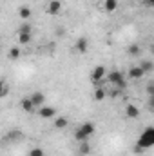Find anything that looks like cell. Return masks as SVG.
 <instances>
[{
    "mask_svg": "<svg viewBox=\"0 0 154 156\" xmlns=\"http://www.w3.org/2000/svg\"><path fill=\"white\" fill-rule=\"evenodd\" d=\"M152 145H154V127H147L140 134V138L136 142V147H134V153H142L143 149H151Z\"/></svg>",
    "mask_w": 154,
    "mask_h": 156,
    "instance_id": "cell-1",
    "label": "cell"
},
{
    "mask_svg": "<svg viewBox=\"0 0 154 156\" xmlns=\"http://www.w3.org/2000/svg\"><path fill=\"white\" fill-rule=\"evenodd\" d=\"M94 133H96L94 123H91V122H83L76 131H75V140H76L78 144H80V142H87Z\"/></svg>",
    "mask_w": 154,
    "mask_h": 156,
    "instance_id": "cell-2",
    "label": "cell"
},
{
    "mask_svg": "<svg viewBox=\"0 0 154 156\" xmlns=\"http://www.w3.org/2000/svg\"><path fill=\"white\" fill-rule=\"evenodd\" d=\"M105 80L109 83H113L116 89H120V91H125L127 89V80H125V75L121 71H111V73H107L105 75Z\"/></svg>",
    "mask_w": 154,
    "mask_h": 156,
    "instance_id": "cell-3",
    "label": "cell"
},
{
    "mask_svg": "<svg viewBox=\"0 0 154 156\" xmlns=\"http://www.w3.org/2000/svg\"><path fill=\"white\" fill-rule=\"evenodd\" d=\"M33 38V29H31V26L27 24V22H24L20 27H18V42L22 44V45H27L29 42Z\"/></svg>",
    "mask_w": 154,
    "mask_h": 156,
    "instance_id": "cell-4",
    "label": "cell"
},
{
    "mask_svg": "<svg viewBox=\"0 0 154 156\" xmlns=\"http://www.w3.org/2000/svg\"><path fill=\"white\" fill-rule=\"evenodd\" d=\"M37 111H38V116L42 120H53L56 116V107H53V105H42Z\"/></svg>",
    "mask_w": 154,
    "mask_h": 156,
    "instance_id": "cell-5",
    "label": "cell"
},
{
    "mask_svg": "<svg viewBox=\"0 0 154 156\" xmlns=\"http://www.w3.org/2000/svg\"><path fill=\"white\" fill-rule=\"evenodd\" d=\"M105 75H107V69L103 66H96L91 73V82L93 83H100L102 80H105Z\"/></svg>",
    "mask_w": 154,
    "mask_h": 156,
    "instance_id": "cell-6",
    "label": "cell"
},
{
    "mask_svg": "<svg viewBox=\"0 0 154 156\" xmlns=\"http://www.w3.org/2000/svg\"><path fill=\"white\" fill-rule=\"evenodd\" d=\"M29 100L33 102V105H35V109H38V107H42L44 104H45V94L42 93V91H35L31 96H29Z\"/></svg>",
    "mask_w": 154,
    "mask_h": 156,
    "instance_id": "cell-7",
    "label": "cell"
},
{
    "mask_svg": "<svg viewBox=\"0 0 154 156\" xmlns=\"http://www.w3.org/2000/svg\"><path fill=\"white\" fill-rule=\"evenodd\" d=\"M45 11H47V15H53V16L58 15V13L62 11V2H60V0H49Z\"/></svg>",
    "mask_w": 154,
    "mask_h": 156,
    "instance_id": "cell-8",
    "label": "cell"
},
{
    "mask_svg": "<svg viewBox=\"0 0 154 156\" xmlns=\"http://www.w3.org/2000/svg\"><path fill=\"white\" fill-rule=\"evenodd\" d=\"M75 49H76V53H80V55L87 53L89 51V40L85 38V37H80L76 40V44H75Z\"/></svg>",
    "mask_w": 154,
    "mask_h": 156,
    "instance_id": "cell-9",
    "label": "cell"
},
{
    "mask_svg": "<svg viewBox=\"0 0 154 156\" xmlns=\"http://www.w3.org/2000/svg\"><path fill=\"white\" fill-rule=\"evenodd\" d=\"M145 76V71L140 67V66H132L131 69H129V78L131 80H140V78Z\"/></svg>",
    "mask_w": 154,
    "mask_h": 156,
    "instance_id": "cell-10",
    "label": "cell"
},
{
    "mask_svg": "<svg viewBox=\"0 0 154 156\" xmlns=\"http://www.w3.org/2000/svg\"><path fill=\"white\" fill-rule=\"evenodd\" d=\"M125 116L131 118V120L138 118V116H140V107H138V105H134V104H129V105L125 107Z\"/></svg>",
    "mask_w": 154,
    "mask_h": 156,
    "instance_id": "cell-11",
    "label": "cell"
},
{
    "mask_svg": "<svg viewBox=\"0 0 154 156\" xmlns=\"http://www.w3.org/2000/svg\"><path fill=\"white\" fill-rule=\"evenodd\" d=\"M20 109H22V111H26V113H33V111H37V109H35V105H33V102L29 100V96L20 100Z\"/></svg>",
    "mask_w": 154,
    "mask_h": 156,
    "instance_id": "cell-12",
    "label": "cell"
},
{
    "mask_svg": "<svg viewBox=\"0 0 154 156\" xmlns=\"http://www.w3.org/2000/svg\"><path fill=\"white\" fill-rule=\"evenodd\" d=\"M67 123H69V120L65 116H54L53 118V125H54L56 129H65Z\"/></svg>",
    "mask_w": 154,
    "mask_h": 156,
    "instance_id": "cell-13",
    "label": "cell"
},
{
    "mask_svg": "<svg viewBox=\"0 0 154 156\" xmlns=\"http://www.w3.org/2000/svg\"><path fill=\"white\" fill-rule=\"evenodd\" d=\"M18 16L22 20H29L31 18V7L29 5H20L18 7Z\"/></svg>",
    "mask_w": 154,
    "mask_h": 156,
    "instance_id": "cell-14",
    "label": "cell"
},
{
    "mask_svg": "<svg viewBox=\"0 0 154 156\" xmlns=\"http://www.w3.org/2000/svg\"><path fill=\"white\" fill-rule=\"evenodd\" d=\"M103 11H107V13H113L118 9V0H103Z\"/></svg>",
    "mask_w": 154,
    "mask_h": 156,
    "instance_id": "cell-15",
    "label": "cell"
},
{
    "mask_svg": "<svg viewBox=\"0 0 154 156\" xmlns=\"http://www.w3.org/2000/svg\"><path fill=\"white\" fill-rule=\"evenodd\" d=\"M93 96H94V100H96V102H102V100L107 96V93H105V89H103V87H96Z\"/></svg>",
    "mask_w": 154,
    "mask_h": 156,
    "instance_id": "cell-16",
    "label": "cell"
},
{
    "mask_svg": "<svg viewBox=\"0 0 154 156\" xmlns=\"http://www.w3.org/2000/svg\"><path fill=\"white\" fill-rule=\"evenodd\" d=\"M20 53H22L20 47H18V45H13V47L9 49V53H7V56H9L11 60H16V58H20Z\"/></svg>",
    "mask_w": 154,
    "mask_h": 156,
    "instance_id": "cell-17",
    "label": "cell"
},
{
    "mask_svg": "<svg viewBox=\"0 0 154 156\" xmlns=\"http://www.w3.org/2000/svg\"><path fill=\"white\" fill-rule=\"evenodd\" d=\"M20 136H22V133H20V131H9V133H5V140H7V142L18 140Z\"/></svg>",
    "mask_w": 154,
    "mask_h": 156,
    "instance_id": "cell-18",
    "label": "cell"
},
{
    "mask_svg": "<svg viewBox=\"0 0 154 156\" xmlns=\"http://www.w3.org/2000/svg\"><path fill=\"white\" fill-rule=\"evenodd\" d=\"M78 153H80V154H89V153H91V147H89V144H87V142H80V147H78Z\"/></svg>",
    "mask_w": 154,
    "mask_h": 156,
    "instance_id": "cell-19",
    "label": "cell"
},
{
    "mask_svg": "<svg viewBox=\"0 0 154 156\" xmlns=\"http://www.w3.org/2000/svg\"><path fill=\"white\" fill-rule=\"evenodd\" d=\"M140 67H142V69L145 71V75H147V73L152 71V62H151V60H143V62H140Z\"/></svg>",
    "mask_w": 154,
    "mask_h": 156,
    "instance_id": "cell-20",
    "label": "cell"
},
{
    "mask_svg": "<svg viewBox=\"0 0 154 156\" xmlns=\"http://www.w3.org/2000/svg\"><path fill=\"white\" fill-rule=\"evenodd\" d=\"M129 55L138 56V55H140V45H138V44H131V45H129Z\"/></svg>",
    "mask_w": 154,
    "mask_h": 156,
    "instance_id": "cell-21",
    "label": "cell"
},
{
    "mask_svg": "<svg viewBox=\"0 0 154 156\" xmlns=\"http://www.w3.org/2000/svg\"><path fill=\"white\" fill-rule=\"evenodd\" d=\"M7 93H9V87H7V83H5L4 80H0V98H4Z\"/></svg>",
    "mask_w": 154,
    "mask_h": 156,
    "instance_id": "cell-22",
    "label": "cell"
},
{
    "mask_svg": "<svg viewBox=\"0 0 154 156\" xmlns=\"http://www.w3.org/2000/svg\"><path fill=\"white\" fill-rule=\"evenodd\" d=\"M44 149H40V147H33L31 151H29V156H44Z\"/></svg>",
    "mask_w": 154,
    "mask_h": 156,
    "instance_id": "cell-23",
    "label": "cell"
},
{
    "mask_svg": "<svg viewBox=\"0 0 154 156\" xmlns=\"http://www.w3.org/2000/svg\"><path fill=\"white\" fill-rule=\"evenodd\" d=\"M121 93H123V91H120V89H113V91H111V93H109V94H111V96H113V98H118V96H120V94H121Z\"/></svg>",
    "mask_w": 154,
    "mask_h": 156,
    "instance_id": "cell-24",
    "label": "cell"
},
{
    "mask_svg": "<svg viewBox=\"0 0 154 156\" xmlns=\"http://www.w3.org/2000/svg\"><path fill=\"white\" fill-rule=\"evenodd\" d=\"M147 93H149L151 96L154 94V87H152V83H149V87H147Z\"/></svg>",
    "mask_w": 154,
    "mask_h": 156,
    "instance_id": "cell-25",
    "label": "cell"
},
{
    "mask_svg": "<svg viewBox=\"0 0 154 156\" xmlns=\"http://www.w3.org/2000/svg\"><path fill=\"white\" fill-rule=\"evenodd\" d=\"M145 5H147V7H152V5H154V0H145Z\"/></svg>",
    "mask_w": 154,
    "mask_h": 156,
    "instance_id": "cell-26",
    "label": "cell"
}]
</instances>
